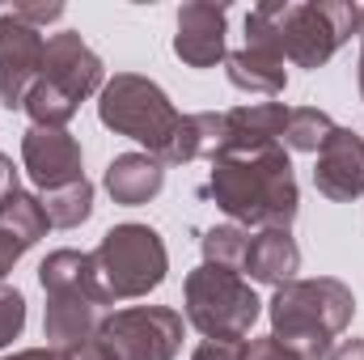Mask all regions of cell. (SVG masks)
<instances>
[{
	"label": "cell",
	"instance_id": "1",
	"mask_svg": "<svg viewBox=\"0 0 364 360\" xmlns=\"http://www.w3.org/2000/svg\"><path fill=\"white\" fill-rule=\"evenodd\" d=\"M199 195L212 199L229 216V225H242V229H288L301 208L292 157L284 144L220 153Z\"/></svg>",
	"mask_w": 364,
	"mask_h": 360
},
{
	"label": "cell",
	"instance_id": "2",
	"mask_svg": "<svg viewBox=\"0 0 364 360\" xmlns=\"http://www.w3.org/2000/svg\"><path fill=\"white\" fill-rule=\"evenodd\" d=\"M364 4L348 0H263L246 13V47L284 55L296 68H322L352 34H360Z\"/></svg>",
	"mask_w": 364,
	"mask_h": 360
},
{
	"label": "cell",
	"instance_id": "3",
	"mask_svg": "<svg viewBox=\"0 0 364 360\" xmlns=\"http://www.w3.org/2000/svg\"><path fill=\"white\" fill-rule=\"evenodd\" d=\"M267 314L275 344H284L296 360H326L356 318V297L343 280L314 275L275 288Z\"/></svg>",
	"mask_w": 364,
	"mask_h": 360
},
{
	"label": "cell",
	"instance_id": "4",
	"mask_svg": "<svg viewBox=\"0 0 364 360\" xmlns=\"http://www.w3.org/2000/svg\"><path fill=\"white\" fill-rule=\"evenodd\" d=\"M90 271L97 305L136 301V297H149L166 284L170 250L153 225L127 221V225H114L102 233L97 250H90Z\"/></svg>",
	"mask_w": 364,
	"mask_h": 360
},
{
	"label": "cell",
	"instance_id": "5",
	"mask_svg": "<svg viewBox=\"0 0 364 360\" xmlns=\"http://www.w3.org/2000/svg\"><path fill=\"white\" fill-rule=\"evenodd\" d=\"M182 314L203 339L246 344V335L255 331V322L263 314V301L242 271L199 263L182 284Z\"/></svg>",
	"mask_w": 364,
	"mask_h": 360
},
{
	"label": "cell",
	"instance_id": "6",
	"mask_svg": "<svg viewBox=\"0 0 364 360\" xmlns=\"http://www.w3.org/2000/svg\"><path fill=\"white\" fill-rule=\"evenodd\" d=\"M97 119H102V127L144 144L149 157L161 162L166 144L174 140L182 110L170 102V93L157 81H149L140 73H114L97 93Z\"/></svg>",
	"mask_w": 364,
	"mask_h": 360
},
{
	"label": "cell",
	"instance_id": "7",
	"mask_svg": "<svg viewBox=\"0 0 364 360\" xmlns=\"http://www.w3.org/2000/svg\"><path fill=\"white\" fill-rule=\"evenodd\" d=\"M186 318L170 305H127L97 322V348L110 360H174L182 352Z\"/></svg>",
	"mask_w": 364,
	"mask_h": 360
},
{
	"label": "cell",
	"instance_id": "8",
	"mask_svg": "<svg viewBox=\"0 0 364 360\" xmlns=\"http://www.w3.org/2000/svg\"><path fill=\"white\" fill-rule=\"evenodd\" d=\"M43 85L60 90L68 102H85L93 93H102L106 85V64L102 55L93 51L90 43L77 34V30H60L47 38V51H43Z\"/></svg>",
	"mask_w": 364,
	"mask_h": 360
},
{
	"label": "cell",
	"instance_id": "9",
	"mask_svg": "<svg viewBox=\"0 0 364 360\" xmlns=\"http://www.w3.org/2000/svg\"><path fill=\"white\" fill-rule=\"evenodd\" d=\"M43 51H47L43 30L26 26L13 13L0 17V102L9 110H21L30 90L38 85V77H43Z\"/></svg>",
	"mask_w": 364,
	"mask_h": 360
},
{
	"label": "cell",
	"instance_id": "10",
	"mask_svg": "<svg viewBox=\"0 0 364 360\" xmlns=\"http://www.w3.org/2000/svg\"><path fill=\"white\" fill-rule=\"evenodd\" d=\"M21 170L38 191H60L85 179L81 140L68 127H26L21 136Z\"/></svg>",
	"mask_w": 364,
	"mask_h": 360
},
{
	"label": "cell",
	"instance_id": "11",
	"mask_svg": "<svg viewBox=\"0 0 364 360\" xmlns=\"http://www.w3.org/2000/svg\"><path fill=\"white\" fill-rule=\"evenodd\" d=\"M225 34H229V4L212 0H186L178 9L174 30V55L186 68H216L225 64Z\"/></svg>",
	"mask_w": 364,
	"mask_h": 360
},
{
	"label": "cell",
	"instance_id": "12",
	"mask_svg": "<svg viewBox=\"0 0 364 360\" xmlns=\"http://www.w3.org/2000/svg\"><path fill=\"white\" fill-rule=\"evenodd\" d=\"M314 186L331 203H352L364 195V136L352 127H335L331 140L314 153Z\"/></svg>",
	"mask_w": 364,
	"mask_h": 360
},
{
	"label": "cell",
	"instance_id": "13",
	"mask_svg": "<svg viewBox=\"0 0 364 360\" xmlns=\"http://www.w3.org/2000/svg\"><path fill=\"white\" fill-rule=\"evenodd\" d=\"M288 110L292 106H284V102H246V106L225 110V153L284 144Z\"/></svg>",
	"mask_w": 364,
	"mask_h": 360
},
{
	"label": "cell",
	"instance_id": "14",
	"mask_svg": "<svg viewBox=\"0 0 364 360\" xmlns=\"http://www.w3.org/2000/svg\"><path fill=\"white\" fill-rule=\"evenodd\" d=\"M225 153V110H195L182 115L174 140L161 153V166H186V162H216Z\"/></svg>",
	"mask_w": 364,
	"mask_h": 360
},
{
	"label": "cell",
	"instance_id": "15",
	"mask_svg": "<svg viewBox=\"0 0 364 360\" xmlns=\"http://www.w3.org/2000/svg\"><path fill=\"white\" fill-rule=\"evenodd\" d=\"M246 271L255 284H272L284 288L296 280L301 271V246L288 229H255L250 233V250H246Z\"/></svg>",
	"mask_w": 364,
	"mask_h": 360
},
{
	"label": "cell",
	"instance_id": "16",
	"mask_svg": "<svg viewBox=\"0 0 364 360\" xmlns=\"http://www.w3.org/2000/svg\"><path fill=\"white\" fill-rule=\"evenodd\" d=\"M97 305L90 297H73V292H55L47 297V314H43V339L47 348L73 352L81 344H90L97 335Z\"/></svg>",
	"mask_w": 364,
	"mask_h": 360
},
{
	"label": "cell",
	"instance_id": "17",
	"mask_svg": "<svg viewBox=\"0 0 364 360\" xmlns=\"http://www.w3.org/2000/svg\"><path fill=\"white\" fill-rule=\"evenodd\" d=\"M102 182H106V191H110L114 203L140 208V203H149V199L161 195V186H166V166H161L157 157H149V153H119V157L106 166V179Z\"/></svg>",
	"mask_w": 364,
	"mask_h": 360
},
{
	"label": "cell",
	"instance_id": "18",
	"mask_svg": "<svg viewBox=\"0 0 364 360\" xmlns=\"http://www.w3.org/2000/svg\"><path fill=\"white\" fill-rule=\"evenodd\" d=\"M225 73H229V85L242 93H275L288 90V60L275 55V51H259V47H242V51H229L225 55Z\"/></svg>",
	"mask_w": 364,
	"mask_h": 360
},
{
	"label": "cell",
	"instance_id": "19",
	"mask_svg": "<svg viewBox=\"0 0 364 360\" xmlns=\"http://www.w3.org/2000/svg\"><path fill=\"white\" fill-rule=\"evenodd\" d=\"M47 229H51V221H47V208H43V199L38 195H30V191H13V195H4L0 199V233L4 238H13L17 246H38L43 238H47Z\"/></svg>",
	"mask_w": 364,
	"mask_h": 360
},
{
	"label": "cell",
	"instance_id": "20",
	"mask_svg": "<svg viewBox=\"0 0 364 360\" xmlns=\"http://www.w3.org/2000/svg\"><path fill=\"white\" fill-rule=\"evenodd\" d=\"M38 284H43L47 297L73 292V297H90L93 305H97V297H93L90 255H85V250H51V255L38 263Z\"/></svg>",
	"mask_w": 364,
	"mask_h": 360
},
{
	"label": "cell",
	"instance_id": "21",
	"mask_svg": "<svg viewBox=\"0 0 364 360\" xmlns=\"http://www.w3.org/2000/svg\"><path fill=\"white\" fill-rule=\"evenodd\" d=\"M43 208H47V221L51 229H77L93 216V182L81 179V182H68L60 191H43L38 195Z\"/></svg>",
	"mask_w": 364,
	"mask_h": 360
},
{
	"label": "cell",
	"instance_id": "22",
	"mask_svg": "<svg viewBox=\"0 0 364 360\" xmlns=\"http://www.w3.org/2000/svg\"><path fill=\"white\" fill-rule=\"evenodd\" d=\"M335 127L339 123L326 110H318V106H292L288 110V127H284V149H292V153H318L331 140Z\"/></svg>",
	"mask_w": 364,
	"mask_h": 360
},
{
	"label": "cell",
	"instance_id": "23",
	"mask_svg": "<svg viewBox=\"0 0 364 360\" xmlns=\"http://www.w3.org/2000/svg\"><path fill=\"white\" fill-rule=\"evenodd\" d=\"M203 263L208 268H225V271H246V250H250V229L242 225H212L203 238Z\"/></svg>",
	"mask_w": 364,
	"mask_h": 360
},
{
	"label": "cell",
	"instance_id": "24",
	"mask_svg": "<svg viewBox=\"0 0 364 360\" xmlns=\"http://www.w3.org/2000/svg\"><path fill=\"white\" fill-rule=\"evenodd\" d=\"M26 115H30V127H68L73 119H77V102H68L60 90H51V85H34L30 97H26V106H21Z\"/></svg>",
	"mask_w": 364,
	"mask_h": 360
},
{
	"label": "cell",
	"instance_id": "25",
	"mask_svg": "<svg viewBox=\"0 0 364 360\" xmlns=\"http://www.w3.org/2000/svg\"><path fill=\"white\" fill-rule=\"evenodd\" d=\"M26 331V297L13 284H0V348H9Z\"/></svg>",
	"mask_w": 364,
	"mask_h": 360
},
{
	"label": "cell",
	"instance_id": "26",
	"mask_svg": "<svg viewBox=\"0 0 364 360\" xmlns=\"http://www.w3.org/2000/svg\"><path fill=\"white\" fill-rule=\"evenodd\" d=\"M9 13H13V17H21L26 26L43 30V26H51V21H60V17H64V4H60V0H51V4H13Z\"/></svg>",
	"mask_w": 364,
	"mask_h": 360
},
{
	"label": "cell",
	"instance_id": "27",
	"mask_svg": "<svg viewBox=\"0 0 364 360\" xmlns=\"http://www.w3.org/2000/svg\"><path fill=\"white\" fill-rule=\"evenodd\" d=\"M242 360H296L284 344H275L272 335H263V339H246L242 344Z\"/></svg>",
	"mask_w": 364,
	"mask_h": 360
},
{
	"label": "cell",
	"instance_id": "28",
	"mask_svg": "<svg viewBox=\"0 0 364 360\" xmlns=\"http://www.w3.org/2000/svg\"><path fill=\"white\" fill-rule=\"evenodd\" d=\"M191 360H242V344H216V339H203Z\"/></svg>",
	"mask_w": 364,
	"mask_h": 360
},
{
	"label": "cell",
	"instance_id": "29",
	"mask_svg": "<svg viewBox=\"0 0 364 360\" xmlns=\"http://www.w3.org/2000/svg\"><path fill=\"white\" fill-rule=\"evenodd\" d=\"M21 255H26V246H17L13 238H4V233H0V280L21 263Z\"/></svg>",
	"mask_w": 364,
	"mask_h": 360
},
{
	"label": "cell",
	"instance_id": "30",
	"mask_svg": "<svg viewBox=\"0 0 364 360\" xmlns=\"http://www.w3.org/2000/svg\"><path fill=\"white\" fill-rule=\"evenodd\" d=\"M326 360H364V339H339Z\"/></svg>",
	"mask_w": 364,
	"mask_h": 360
},
{
	"label": "cell",
	"instance_id": "31",
	"mask_svg": "<svg viewBox=\"0 0 364 360\" xmlns=\"http://www.w3.org/2000/svg\"><path fill=\"white\" fill-rule=\"evenodd\" d=\"M13 191H17V166H13L9 153H0V199L13 195Z\"/></svg>",
	"mask_w": 364,
	"mask_h": 360
},
{
	"label": "cell",
	"instance_id": "32",
	"mask_svg": "<svg viewBox=\"0 0 364 360\" xmlns=\"http://www.w3.org/2000/svg\"><path fill=\"white\" fill-rule=\"evenodd\" d=\"M0 360H68L60 348H26V352H13V356H0Z\"/></svg>",
	"mask_w": 364,
	"mask_h": 360
},
{
	"label": "cell",
	"instance_id": "33",
	"mask_svg": "<svg viewBox=\"0 0 364 360\" xmlns=\"http://www.w3.org/2000/svg\"><path fill=\"white\" fill-rule=\"evenodd\" d=\"M356 81H360V97H364V21H360V64H356Z\"/></svg>",
	"mask_w": 364,
	"mask_h": 360
}]
</instances>
